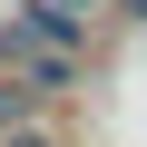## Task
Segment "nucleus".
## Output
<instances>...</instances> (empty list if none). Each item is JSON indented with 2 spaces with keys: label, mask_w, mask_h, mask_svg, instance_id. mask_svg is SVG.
<instances>
[{
  "label": "nucleus",
  "mask_w": 147,
  "mask_h": 147,
  "mask_svg": "<svg viewBox=\"0 0 147 147\" xmlns=\"http://www.w3.org/2000/svg\"><path fill=\"white\" fill-rule=\"evenodd\" d=\"M0 69H20L30 88H49V98H69L88 79V59H69V49H49V39H30L20 20H0Z\"/></svg>",
  "instance_id": "nucleus-1"
},
{
  "label": "nucleus",
  "mask_w": 147,
  "mask_h": 147,
  "mask_svg": "<svg viewBox=\"0 0 147 147\" xmlns=\"http://www.w3.org/2000/svg\"><path fill=\"white\" fill-rule=\"evenodd\" d=\"M10 20H20L30 39H49V49H69V59H88V49H98V30H108V20H79V10H59V0H20Z\"/></svg>",
  "instance_id": "nucleus-2"
},
{
  "label": "nucleus",
  "mask_w": 147,
  "mask_h": 147,
  "mask_svg": "<svg viewBox=\"0 0 147 147\" xmlns=\"http://www.w3.org/2000/svg\"><path fill=\"white\" fill-rule=\"evenodd\" d=\"M49 108H59L49 88H30V79H20V69H0V137H10V127H39Z\"/></svg>",
  "instance_id": "nucleus-3"
},
{
  "label": "nucleus",
  "mask_w": 147,
  "mask_h": 147,
  "mask_svg": "<svg viewBox=\"0 0 147 147\" xmlns=\"http://www.w3.org/2000/svg\"><path fill=\"white\" fill-rule=\"evenodd\" d=\"M0 147H59V127L39 118V127H10V137H0Z\"/></svg>",
  "instance_id": "nucleus-4"
},
{
  "label": "nucleus",
  "mask_w": 147,
  "mask_h": 147,
  "mask_svg": "<svg viewBox=\"0 0 147 147\" xmlns=\"http://www.w3.org/2000/svg\"><path fill=\"white\" fill-rule=\"evenodd\" d=\"M59 10H79V20H118V0H59Z\"/></svg>",
  "instance_id": "nucleus-5"
},
{
  "label": "nucleus",
  "mask_w": 147,
  "mask_h": 147,
  "mask_svg": "<svg viewBox=\"0 0 147 147\" xmlns=\"http://www.w3.org/2000/svg\"><path fill=\"white\" fill-rule=\"evenodd\" d=\"M118 20H147V0H118Z\"/></svg>",
  "instance_id": "nucleus-6"
}]
</instances>
